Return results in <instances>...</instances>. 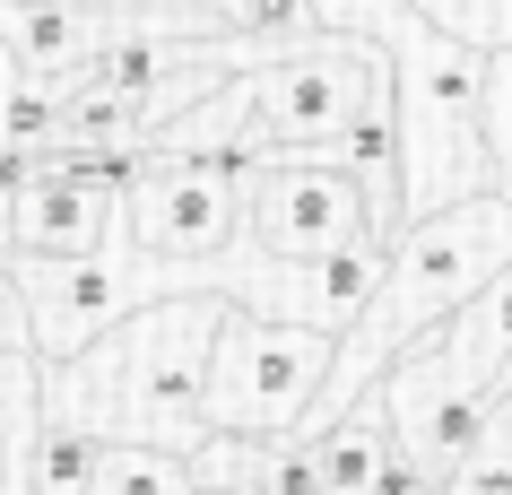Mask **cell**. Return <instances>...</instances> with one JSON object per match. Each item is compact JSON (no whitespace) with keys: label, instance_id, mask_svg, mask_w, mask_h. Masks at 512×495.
Wrapping results in <instances>:
<instances>
[{"label":"cell","instance_id":"cell-1","mask_svg":"<svg viewBox=\"0 0 512 495\" xmlns=\"http://www.w3.org/2000/svg\"><path fill=\"white\" fill-rule=\"evenodd\" d=\"M235 304L217 287H174V296H148L139 313L87 339L79 357L44 365V417H70L105 443H165V452H200L209 443V357L217 330H226Z\"/></svg>","mask_w":512,"mask_h":495},{"label":"cell","instance_id":"cell-2","mask_svg":"<svg viewBox=\"0 0 512 495\" xmlns=\"http://www.w3.org/2000/svg\"><path fill=\"white\" fill-rule=\"evenodd\" d=\"M512 261V192L486 183V192H460L426 218H408L391 235V270H382V296L365 304V322L339 339L330 357V383L304 417V435H322L330 417H348L365 391L391 374V357H408L426 330H443L460 304L486 296V278Z\"/></svg>","mask_w":512,"mask_h":495},{"label":"cell","instance_id":"cell-3","mask_svg":"<svg viewBox=\"0 0 512 495\" xmlns=\"http://www.w3.org/2000/svg\"><path fill=\"white\" fill-rule=\"evenodd\" d=\"M261 139L243 131L235 148H183V157H165V148H139L131 183H122V218L113 235H131L148 261H217V252L243 244V192H252V174H261Z\"/></svg>","mask_w":512,"mask_h":495},{"label":"cell","instance_id":"cell-4","mask_svg":"<svg viewBox=\"0 0 512 495\" xmlns=\"http://www.w3.org/2000/svg\"><path fill=\"white\" fill-rule=\"evenodd\" d=\"M400 79L374 35L330 27L296 53H270L252 70V139L261 157H339V139L382 87Z\"/></svg>","mask_w":512,"mask_h":495},{"label":"cell","instance_id":"cell-5","mask_svg":"<svg viewBox=\"0 0 512 495\" xmlns=\"http://www.w3.org/2000/svg\"><path fill=\"white\" fill-rule=\"evenodd\" d=\"M330 357H339V339L330 330H304V322H261V313H226L217 330V357H209V391H200V409H209V435H304V417L322 400L330 383Z\"/></svg>","mask_w":512,"mask_h":495},{"label":"cell","instance_id":"cell-6","mask_svg":"<svg viewBox=\"0 0 512 495\" xmlns=\"http://www.w3.org/2000/svg\"><path fill=\"white\" fill-rule=\"evenodd\" d=\"M9 278L27 296V330L35 357L61 365L79 357L87 339H105L122 313H139L148 296H174V287H200V270L183 261H148L131 235H113L105 252H79V261H35V252H9Z\"/></svg>","mask_w":512,"mask_h":495},{"label":"cell","instance_id":"cell-7","mask_svg":"<svg viewBox=\"0 0 512 495\" xmlns=\"http://www.w3.org/2000/svg\"><path fill=\"white\" fill-rule=\"evenodd\" d=\"M365 235H382L374 200L330 157H270L252 174V192H243V244L270 252V261H330V252L365 244Z\"/></svg>","mask_w":512,"mask_h":495},{"label":"cell","instance_id":"cell-8","mask_svg":"<svg viewBox=\"0 0 512 495\" xmlns=\"http://www.w3.org/2000/svg\"><path fill=\"white\" fill-rule=\"evenodd\" d=\"M391 443H400V417H391L382 391H365L348 417H330L322 435H313V452H322V495H374Z\"/></svg>","mask_w":512,"mask_h":495},{"label":"cell","instance_id":"cell-9","mask_svg":"<svg viewBox=\"0 0 512 495\" xmlns=\"http://www.w3.org/2000/svg\"><path fill=\"white\" fill-rule=\"evenodd\" d=\"M35 435H44V357L9 348L0 357V495H27Z\"/></svg>","mask_w":512,"mask_h":495},{"label":"cell","instance_id":"cell-10","mask_svg":"<svg viewBox=\"0 0 512 495\" xmlns=\"http://www.w3.org/2000/svg\"><path fill=\"white\" fill-rule=\"evenodd\" d=\"M443 339H452L469 365H486V374H504V383H512V261L486 278L478 304H460L452 322H443Z\"/></svg>","mask_w":512,"mask_h":495},{"label":"cell","instance_id":"cell-11","mask_svg":"<svg viewBox=\"0 0 512 495\" xmlns=\"http://www.w3.org/2000/svg\"><path fill=\"white\" fill-rule=\"evenodd\" d=\"M87 495H200V478H191V452H165V443H105Z\"/></svg>","mask_w":512,"mask_h":495},{"label":"cell","instance_id":"cell-12","mask_svg":"<svg viewBox=\"0 0 512 495\" xmlns=\"http://www.w3.org/2000/svg\"><path fill=\"white\" fill-rule=\"evenodd\" d=\"M96 461H105V435H87V426H70V417H44L27 495H87L96 487Z\"/></svg>","mask_w":512,"mask_h":495},{"label":"cell","instance_id":"cell-13","mask_svg":"<svg viewBox=\"0 0 512 495\" xmlns=\"http://www.w3.org/2000/svg\"><path fill=\"white\" fill-rule=\"evenodd\" d=\"M191 478H200V495H261L270 443L261 435H209L200 452H191Z\"/></svg>","mask_w":512,"mask_h":495},{"label":"cell","instance_id":"cell-14","mask_svg":"<svg viewBox=\"0 0 512 495\" xmlns=\"http://www.w3.org/2000/svg\"><path fill=\"white\" fill-rule=\"evenodd\" d=\"M226 9H235V35H252L261 53H296V44L330 35L322 0H226Z\"/></svg>","mask_w":512,"mask_h":495},{"label":"cell","instance_id":"cell-15","mask_svg":"<svg viewBox=\"0 0 512 495\" xmlns=\"http://www.w3.org/2000/svg\"><path fill=\"white\" fill-rule=\"evenodd\" d=\"M452 495H512V391L495 409V426H486V452L452 478Z\"/></svg>","mask_w":512,"mask_h":495},{"label":"cell","instance_id":"cell-16","mask_svg":"<svg viewBox=\"0 0 512 495\" xmlns=\"http://www.w3.org/2000/svg\"><path fill=\"white\" fill-rule=\"evenodd\" d=\"M486 157L512 165V44H486Z\"/></svg>","mask_w":512,"mask_h":495},{"label":"cell","instance_id":"cell-17","mask_svg":"<svg viewBox=\"0 0 512 495\" xmlns=\"http://www.w3.org/2000/svg\"><path fill=\"white\" fill-rule=\"evenodd\" d=\"M9 348H35V330H27V296H18V278H9V252H0V357Z\"/></svg>","mask_w":512,"mask_h":495},{"label":"cell","instance_id":"cell-18","mask_svg":"<svg viewBox=\"0 0 512 495\" xmlns=\"http://www.w3.org/2000/svg\"><path fill=\"white\" fill-rule=\"evenodd\" d=\"M495 183H504V192H512V165H495Z\"/></svg>","mask_w":512,"mask_h":495}]
</instances>
